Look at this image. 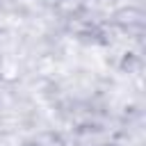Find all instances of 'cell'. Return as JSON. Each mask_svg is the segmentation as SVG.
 Masks as SVG:
<instances>
[{"label":"cell","instance_id":"obj_1","mask_svg":"<svg viewBox=\"0 0 146 146\" xmlns=\"http://www.w3.org/2000/svg\"><path fill=\"white\" fill-rule=\"evenodd\" d=\"M98 146H116V144H98Z\"/></svg>","mask_w":146,"mask_h":146}]
</instances>
